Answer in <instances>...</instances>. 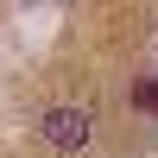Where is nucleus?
Segmentation results:
<instances>
[{
	"mask_svg": "<svg viewBox=\"0 0 158 158\" xmlns=\"http://www.w3.org/2000/svg\"><path fill=\"white\" fill-rule=\"evenodd\" d=\"M139 108H146V114H158V82H152V76L139 82Z\"/></svg>",
	"mask_w": 158,
	"mask_h": 158,
	"instance_id": "nucleus-2",
	"label": "nucleus"
},
{
	"mask_svg": "<svg viewBox=\"0 0 158 158\" xmlns=\"http://www.w3.org/2000/svg\"><path fill=\"white\" fill-rule=\"evenodd\" d=\"M38 139H44L51 152H82L89 139H95V114H89V108H76V101L44 108V114H38Z\"/></svg>",
	"mask_w": 158,
	"mask_h": 158,
	"instance_id": "nucleus-1",
	"label": "nucleus"
}]
</instances>
